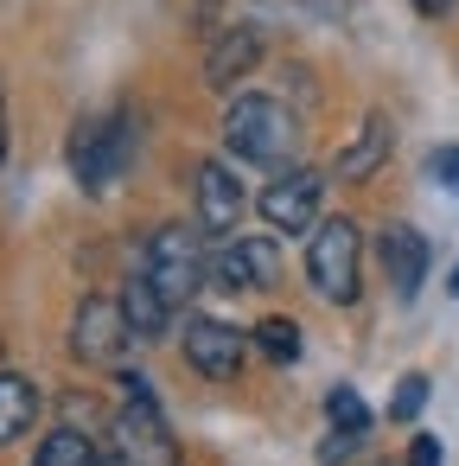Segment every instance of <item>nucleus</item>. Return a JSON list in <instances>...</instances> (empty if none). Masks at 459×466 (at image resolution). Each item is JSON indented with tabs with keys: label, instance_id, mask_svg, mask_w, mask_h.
I'll use <instances>...</instances> for the list:
<instances>
[{
	"label": "nucleus",
	"instance_id": "nucleus-23",
	"mask_svg": "<svg viewBox=\"0 0 459 466\" xmlns=\"http://www.w3.org/2000/svg\"><path fill=\"white\" fill-rule=\"evenodd\" d=\"M414 14L421 20H440V14H453V0H414Z\"/></svg>",
	"mask_w": 459,
	"mask_h": 466
},
{
	"label": "nucleus",
	"instance_id": "nucleus-25",
	"mask_svg": "<svg viewBox=\"0 0 459 466\" xmlns=\"http://www.w3.org/2000/svg\"><path fill=\"white\" fill-rule=\"evenodd\" d=\"M0 128H7V109H0Z\"/></svg>",
	"mask_w": 459,
	"mask_h": 466
},
{
	"label": "nucleus",
	"instance_id": "nucleus-16",
	"mask_svg": "<svg viewBox=\"0 0 459 466\" xmlns=\"http://www.w3.org/2000/svg\"><path fill=\"white\" fill-rule=\"evenodd\" d=\"M33 466H103V453H96V441H90V434L58 428V434L39 447V460H33Z\"/></svg>",
	"mask_w": 459,
	"mask_h": 466
},
{
	"label": "nucleus",
	"instance_id": "nucleus-13",
	"mask_svg": "<svg viewBox=\"0 0 459 466\" xmlns=\"http://www.w3.org/2000/svg\"><path fill=\"white\" fill-rule=\"evenodd\" d=\"M389 147H395V128H389V116H364L357 141L338 154V179H370V173L389 160Z\"/></svg>",
	"mask_w": 459,
	"mask_h": 466
},
{
	"label": "nucleus",
	"instance_id": "nucleus-3",
	"mask_svg": "<svg viewBox=\"0 0 459 466\" xmlns=\"http://www.w3.org/2000/svg\"><path fill=\"white\" fill-rule=\"evenodd\" d=\"M357 268H364V237H357V224H351V218H325V224L313 230V243H306V281H313V294L332 300V307H351L357 288H364Z\"/></svg>",
	"mask_w": 459,
	"mask_h": 466
},
{
	"label": "nucleus",
	"instance_id": "nucleus-2",
	"mask_svg": "<svg viewBox=\"0 0 459 466\" xmlns=\"http://www.w3.org/2000/svg\"><path fill=\"white\" fill-rule=\"evenodd\" d=\"M294 141H300V128L274 96H236L224 116V147L249 167H281L294 154Z\"/></svg>",
	"mask_w": 459,
	"mask_h": 466
},
{
	"label": "nucleus",
	"instance_id": "nucleus-21",
	"mask_svg": "<svg viewBox=\"0 0 459 466\" xmlns=\"http://www.w3.org/2000/svg\"><path fill=\"white\" fill-rule=\"evenodd\" d=\"M427 179L446 186V192H459V147H434L427 154Z\"/></svg>",
	"mask_w": 459,
	"mask_h": 466
},
{
	"label": "nucleus",
	"instance_id": "nucleus-1",
	"mask_svg": "<svg viewBox=\"0 0 459 466\" xmlns=\"http://www.w3.org/2000/svg\"><path fill=\"white\" fill-rule=\"evenodd\" d=\"M65 160H71V173H77L84 192H109L128 173V160H135V122H128V109H109V116L77 122Z\"/></svg>",
	"mask_w": 459,
	"mask_h": 466
},
{
	"label": "nucleus",
	"instance_id": "nucleus-20",
	"mask_svg": "<svg viewBox=\"0 0 459 466\" xmlns=\"http://www.w3.org/2000/svg\"><path fill=\"white\" fill-rule=\"evenodd\" d=\"M357 447H364V434H351V428H332V434L319 441V466H344Z\"/></svg>",
	"mask_w": 459,
	"mask_h": 466
},
{
	"label": "nucleus",
	"instance_id": "nucleus-7",
	"mask_svg": "<svg viewBox=\"0 0 459 466\" xmlns=\"http://www.w3.org/2000/svg\"><path fill=\"white\" fill-rule=\"evenodd\" d=\"M274 275H281V249L268 243V237H224V249L211 256V281L217 288H274Z\"/></svg>",
	"mask_w": 459,
	"mask_h": 466
},
{
	"label": "nucleus",
	"instance_id": "nucleus-15",
	"mask_svg": "<svg viewBox=\"0 0 459 466\" xmlns=\"http://www.w3.org/2000/svg\"><path fill=\"white\" fill-rule=\"evenodd\" d=\"M33 415H39V390L26 377H14V370H0V447L20 441L33 428Z\"/></svg>",
	"mask_w": 459,
	"mask_h": 466
},
{
	"label": "nucleus",
	"instance_id": "nucleus-18",
	"mask_svg": "<svg viewBox=\"0 0 459 466\" xmlns=\"http://www.w3.org/2000/svg\"><path fill=\"white\" fill-rule=\"evenodd\" d=\"M325 415H332V428H351V434H370V409H364V396H357L351 383H338V390L325 396Z\"/></svg>",
	"mask_w": 459,
	"mask_h": 466
},
{
	"label": "nucleus",
	"instance_id": "nucleus-9",
	"mask_svg": "<svg viewBox=\"0 0 459 466\" xmlns=\"http://www.w3.org/2000/svg\"><path fill=\"white\" fill-rule=\"evenodd\" d=\"M319 192H325V179L319 173H306V167H287L268 192H262V218H268V230H306L313 218H319Z\"/></svg>",
	"mask_w": 459,
	"mask_h": 466
},
{
	"label": "nucleus",
	"instance_id": "nucleus-12",
	"mask_svg": "<svg viewBox=\"0 0 459 466\" xmlns=\"http://www.w3.org/2000/svg\"><path fill=\"white\" fill-rule=\"evenodd\" d=\"M255 58H262V33H255V26H230V33L211 46V58H205V84H211V90H230L236 77L255 71Z\"/></svg>",
	"mask_w": 459,
	"mask_h": 466
},
{
	"label": "nucleus",
	"instance_id": "nucleus-17",
	"mask_svg": "<svg viewBox=\"0 0 459 466\" xmlns=\"http://www.w3.org/2000/svg\"><path fill=\"white\" fill-rule=\"evenodd\" d=\"M255 345H262L274 364H294V358H300V326H294V319H262V326H255Z\"/></svg>",
	"mask_w": 459,
	"mask_h": 466
},
{
	"label": "nucleus",
	"instance_id": "nucleus-6",
	"mask_svg": "<svg viewBox=\"0 0 459 466\" xmlns=\"http://www.w3.org/2000/svg\"><path fill=\"white\" fill-rule=\"evenodd\" d=\"M135 326H128V307L122 300H84L77 319H71V351L84 364H115L128 351Z\"/></svg>",
	"mask_w": 459,
	"mask_h": 466
},
{
	"label": "nucleus",
	"instance_id": "nucleus-24",
	"mask_svg": "<svg viewBox=\"0 0 459 466\" xmlns=\"http://www.w3.org/2000/svg\"><path fill=\"white\" fill-rule=\"evenodd\" d=\"M446 288H453V300H459V262H453V281H446Z\"/></svg>",
	"mask_w": 459,
	"mask_h": 466
},
{
	"label": "nucleus",
	"instance_id": "nucleus-11",
	"mask_svg": "<svg viewBox=\"0 0 459 466\" xmlns=\"http://www.w3.org/2000/svg\"><path fill=\"white\" fill-rule=\"evenodd\" d=\"M383 275L395 288V300H414L427 281V237L414 224H389L383 230Z\"/></svg>",
	"mask_w": 459,
	"mask_h": 466
},
{
	"label": "nucleus",
	"instance_id": "nucleus-10",
	"mask_svg": "<svg viewBox=\"0 0 459 466\" xmlns=\"http://www.w3.org/2000/svg\"><path fill=\"white\" fill-rule=\"evenodd\" d=\"M198 224H205V237H230L243 224V186L224 160L198 167Z\"/></svg>",
	"mask_w": 459,
	"mask_h": 466
},
{
	"label": "nucleus",
	"instance_id": "nucleus-22",
	"mask_svg": "<svg viewBox=\"0 0 459 466\" xmlns=\"http://www.w3.org/2000/svg\"><path fill=\"white\" fill-rule=\"evenodd\" d=\"M408 466H446L440 441H434V434H414V447H408Z\"/></svg>",
	"mask_w": 459,
	"mask_h": 466
},
{
	"label": "nucleus",
	"instance_id": "nucleus-19",
	"mask_svg": "<svg viewBox=\"0 0 459 466\" xmlns=\"http://www.w3.org/2000/svg\"><path fill=\"white\" fill-rule=\"evenodd\" d=\"M421 402H427V377H421V370H408V377L395 383V396H389V421H414V415H421Z\"/></svg>",
	"mask_w": 459,
	"mask_h": 466
},
{
	"label": "nucleus",
	"instance_id": "nucleus-14",
	"mask_svg": "<svg viewBox=\"0 0 459 466\" xmlns=\"http://www.w3.org/2000/svg\"><path fill=\"white\" fill-rule=\"evenodd\" d=\"M122 307H128V326H135V339H166V319H173V300L147 281V275H135L128 281V294H122Z\"/></svg>",
	"mask_w": 459,
	"mask_h": 466
},
{
	"label": "nucleus",
	"instance_id": "nucleus-4",
	"mask_svg": "<svg viewBox=\"0 0 459 466\" xmlns=\"http://www.w3.org/2000/svg\"><path fill=\"white\" fill-rule=\"evenodd\" d=\"M122 383H128V402L115 415V453H122V466H179V447H173V434L160 421V402H154L147 377H122Z\"/></svg>",
	"mask_w": 459,
	"mask_h": 466
},
{
	"label": "nucleus",
	"instance_id": "nucleus-5",
	"mask_svg": "<svg viewBox=\"0 0 459 466\" xmlns=\"http://www.w3.org/2000/svg\"><path fill=\"white\" fill-rule=\"evenodd\" d=\"M141 275H147L173 307H185V300L205 288L211 262H205V249H198V237H192V230L166 224V230H154V237H147V249H141Z\"/></svg>",
	"mask_w": 459,
	"mask_h": 466
},
{
	"label": "nucleus",
	"instance_id": "nucleus-8",
	"mask_svg": "<svg viewBox=\"0 0 459 466\" xmlns=\"http://www.w3.org/2000/svg\"><path fill=\"white\" fill-rule=\"evenodd\" d=\"M243 351H249V339L236 326H224V319H185V358H192L198 377L230 383L243 370Z\"/></svg>",
	"mask_w": 459,
	"mask_h": 466
}]
</instances>
